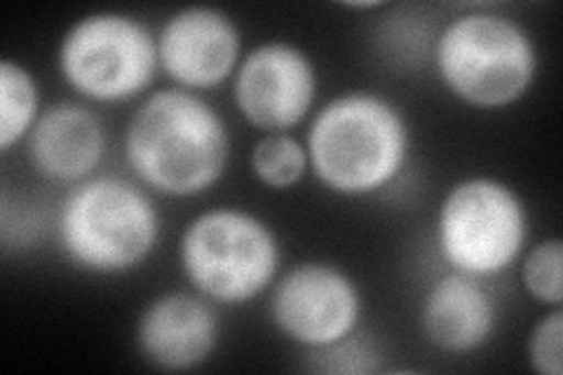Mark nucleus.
I'll use <instances>...</instances> for the list:
<instances>
[{"label":"nucleus","mask_w":563,"mask_h":375,"mask_svg":"<svg viewBox=\"0 0 563 375\" xmlns=\"http://www.w3.org/2000/svg\"><path fill=\"white\" fill-rule=\"evenodd\" d=\"M231 130L202 95L157 89L132 113L122 151L139 184L167 198H198L231 163Z\"/></svg>","instance_id":"1"},{"label":"nucleus","mask_w":563,"mask_h":375,"mask_svg":"<svg viewBox=\"0 0 563 375\" xmlns=\"http://www.w3.org/2000/svg\"><path fill=\"white\" fill-rule=\"evenodd\" d=\"M312 176L341 198H372L393 186L411 155V128L399 106L352 89L329 99L306 134Z\"/></svg>","instance_id":"2"},{"label":"nucleus","mask_w":563,"mask_h":375,"mask_svg":"<svg viewBox=\"0 0 563 375\" xmlns=\"http://www.w3.org/2000/svg\"><path fill=\"white\" fill-rule=\"evenodd\" d=\"M434 68L453 99L477 111H500L531 92L540 57L531 31L512 16L470 10L439 31Z\"/></svg>","instance_id":"3"},{"label":"nucleus","mask_w":563,"mask_h":375,"mask_svg":"<svg viewBox=\"0 0 563 375\" xmlns=\"http://www.w3.org/2000/svg\"><path fill=\"white\" fill-rule=\"evenodd\" d=\"M57 230L64 256L78 271L118 277L153 256L163 221L146 188L120 176H92L66 195Z\"/></svg>","instance_id":"4"},{"label":"nucleus","mask_w":563,"mask_h":375,"mask_svg":"<svg viewBox=\"0 0 563 375\" xmlns=\"http://www.w3.org/2000/svg\"><path fill=\"white\" fill-rule=\"evenodd\" d=\"M181 273L190 289L214 306L238 308L273 289L282 244L268 221L238 207L198 213L179 240Z\"/></svg>","instance_id":"5"},{"label":"nucleus","mask_w":563,"mask_h":375,"mask_svg":"<svg viewBox=\"0 0 563 375\" xmlns=\"http://www.w3.org/2000/svg\"><path fill=\"white\" fill-rule=\"evenodd\" d=\"M528 209L503 178L467 176L444 195L437 246L453 273L488 279L519 263L528 244Z\"/></svg>","instance_id":"6"},{"label":"nucleus","mask_w":563,"mask_h":375,"mask_svg":"<svg viewBox=\"0 0 563 375\" xmlns=\"http://www.w3.org/2000/svg\"><path fill=\"white\" fill-rule=\"evenodd\" d=\"M57 66L85 101L128 103L146 95L161 70L157 33L128 12L85 14L62 35Z\"/></svg>","instance_id":"7"},{"label":"nucleus","mask_w":563,"mask_h":375,"mask_svg":"<svg viewBox=\"0 0 563 375\" xmlns=\"http://www.w3.org/2000/svg\"><path fill=\"white\" fill-rule=\"evenodd\" d=\"M273 327L298 348L324 352L355 335L364 312L357 282L343 267L308 261L282 273L271 289Z\"/></svg>","instance_id":"8"},{"label":"nucleus","mask_w":563,"mask_h":375,"mask_svg":"<svg viewBox=\"0 0 563 375\" xmlns=\"http://www.w3.org/2000/svg\"><path fill=\"white\" fill-rule=\"evenodd\" d=\"M320 76L308 52L287 41H268L242 57L233 76L240 115L263 134L291 132L314 109Z\"/></svg>","instance_id":"9"},{"label":"nucleus","mask_w":563,"mask_h":375,"mask_svg":"<svg viewBox=\"0 0 563 375\" xmlns=\"http://www.w3.org/2000/svg\"><path fill=\"white\" fill-rule=\"evenodd\" d=\"M242 57V33L219 8H181L157 31L161 70L188 92H209L233 80Z\"/></svg>","instance_id":"10"},{"label":"nucleus","mask_w":563,"mask_h":375,"mask_svg":"<svg viewBox=\"0 0 563 375\" xmlns=\"http://www.w3.org/2000/svg\"><path fill=\"white\" fill-rule=\"evenodd\" d=\"M136 348L161 371H196L214 354L221 324L214 302L198 291H165L155 296L136 319Z\"/></svg>","instance_id":"11"},{"label":"nucleus","mask_w":563,"mask_h":375,"mask_svg":"<svg viewBox=\"0 0 563 375\" xmlns=\"http://www.w3.org/2000/svg\"><path fill=\"white\" fill-rule=\"evenodd\" d=\"M109 136L101 118L85 103L47 106L26 139L31 167L52 184L78 186L97 176Z\"/></svg>","instance_id":"12"},{"label":"nucleus","mask_w":563,"mask_h":375,"mask_svg":"<svg viewBox=\"0 0 563 375\" xmlns=\"http://www.w3.org/2000/svg\"><path fill=\"white\" fill-rule=\"evenodd\" d=\"M420 329L439 352H477L498 329V302L484 279L451 271L422 296Z\"/></svg>","instance_id":"13"},{"label":"nucleus","mask_w":563,"mask_h":375,"mask_svg":"<svg viewBox=\"0 0 563 375\" xmlns=\"http://www.w3.org/2000/svg\"><path fill=\"white\" fill-rule=\"evenodd\" d=\"M41 85L12 59L0 62V153L26 144L41 118Z\"/></svg>","instance_id":"14"},{"label":"nucleus","mask_w":563,"mask_h":375,"mask_svg":"<svg viewBox=\"0 0 563 375\" xmlns=\"http://www.w3.org/2000/svg\"><path fill=\"white\" fill-rule=\"evenodd\" d=\"M250 165L256 181L271 190H289L310 172L306 144L291 132L263 134L252 148Z\"/></svg>","instance_id":"15"},{"label":"nucleus","mask_w":563,"mask_h":375,"mask_svg":"<svg viewBox=\"0 0 563 375\" xmlns=\"http://www.w3.org/2000/svg\"><path fill=\"white\" fill-rule=\"evenodd\" d=\"M521 263V284L540 306L561 308L563 302V240L548 238L526 249Z\"/></svg>","instance_id":"16"},{"label":"nucleus","mask_w":563,"mask_h":375,"mask_svg":"<svg viewBox=\"0 0 563 375\" xmlns=\"http://www.w3.org/2000/svg\"><path fill=\"white\" fill-rule=\"evenodd\" d=\"M528 364L538 375L563 373V310L550 308L528 335Z\"/></svg>","instance_id":"17"},{"label":"nucleus","mask_w":563,"mask_h":375,"mask_svg":"<svg viewBox=\"0 0 563 375\" xmlns=\"http://www.w3.org/2000/svg\"><path fill=\"white\" fill-rule=\"evenodd\" d=\"M380 3H345V8H350V10H376Z\"/></svg>","instance_id":"18"}]
</instances>
